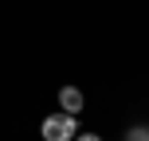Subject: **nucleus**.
Wrapping results in <instances>:
<instances>
[{
	"label": "nucleus",
	"instance_id": "f257e3e1",
	"mask_svg": "<svg viewBox=\"0 0 149 141\" xmlns=\"http://www.w3.org/2000/svg\"><path fill=\"white\" fill-rule=\"evenodd\" d=\"M39 133H43V141H74L79 137V126H74L71 114H51V118H43V126H39Z\"/></svg>",
	"mask_w": 149,
	"mask_h": 141
},
{
	"label": "nucleus",
	"instance_id": "f03ea898",
	"mask_svg": "<svg viewBox=\"0 0 149 141\" xmlns=\"http://www.w3.org/2000/svg\"><path fill=\"white\" fill-rule=\"evenodd\" d=\"M59 106H63V114L79 118V114H82V90L79 86H63L59 90Z\"/></svg>",
	"mask_w": 149,
	"mask_h": 141
},
{
	"label": "nucleus",
	"instance_id": "20e7f679",
	"mask_svg": "<svg viewBox=\"0 0 149 141\" xmlns=\"http://www.w3.org/2000/svg\"><path fill=\"white\" fill-rule=\"evenodd\" d=\"M74 141H102V137H98V133H79Z\"/></svg>",
	"mask_w": 149,
	"mask_h": 141
},
{
	"label": "nucleus",
	"instance_id": "7ed1b4c3",
	"mask_svg": "<svg viewBox=\"0 0 149 141\" xmlns=\"http://www.w3.org/2000/svg\"><path fill=\"white\" fill-rule=\"evenodd\" d=\"M130 141H149V129L145 126H134V129H130Z\"/></svg>",
	"mask_w": 149,
	"mask_h": 141
}]
</instances>
